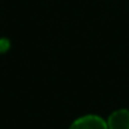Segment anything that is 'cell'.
<instances>
[{
    "mask_svg": "<svg viewBox=\"0 0 129 129\" xmlns=\"http://www.w3.org/2000/svg\"><path fill=\"white\" fill-rule=\"evenodd\" d=\"M70 129H109V128H108L106 121L103 118L90 114V115H84L76 119L71 124Z\"/></svg>",
    "mask_w": 129,
    "mask_h": 129,
    "instance_id": "6da1fadb",
    "label": "cell"
},
{
    "mask_svg": "<svg viewBox=\"0 0 129 129\" xmlns=\"http://www.w3.org/2000/svg\"><path fill=\"white\" fill-rule=\"evenodd\" d=\"M109 129H129V110L120 109L113 111L108 118Z\"/></svg>",
    "mask_w": 129,
    "mask_h": 129,
    "instance_id": "7a4b0ae2",
    "label": "cell"
},
{
    "mask_svg": "<svg viewBox=\"0 0 129 129\" xmlns=\"http://www.w3.org/2000/svg\"><path fill=\"white\" fill-rule=\"evenodd\" d=\"M8 42L7 41H2V39H0V51H5L7 48H8Z\"/></svg>",
    "mask_w": 129,
    "mask_h": 129,
    "instance_id": "3957f363",
    "label": "cell"
}]
</instances>
